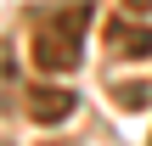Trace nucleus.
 Masks as SVG:
<instances>
[{
  "label": "nucleus",
  "instance_id": "obj_1",
  "mask_svg": "<svg viewBox=\"0 0 152 146\" xmlns=\"http://www.w3.org/2000/svg\"><path fill=\"white\" fill-rule=\"evenodd\" d=\"M85 23H90V6H73V11H62V23H39V34H34V62L45 68V73H68V68H79V45H85Z\"/></svg>",
  "mask_w": 152,
  "mask_h": 146
},
{
  "label": "nucleus",
  "instance_id": "obj_2",
  "mask_svg": "<svg viewBox=\"0 0 152 146\" xmlns=\"http://www.w3.org/2000/svg\"><path fill=\"white\" fill-rule=\"evenodd\" d=\"M28 107H34V118H39V124H62V118L73 113V96H68V90H34V96H28Z\"/></svg>",
  "mask_w": 152,
  "mask_h": 146
},
{
  "label": "nucleus",
  "instance_id": "obj_3",
  "mask_svg": "<svg viewBox=\"0 0 152 146\" xmlns=\"http://www.w3.org/2000/svg\"><path fill=\"white\" fill-rule=\"evenodd\" d=\"M113 39H118L124 51H141V56L152 51V34H135V28H124V23H113Z\"/></svg>",
  "mask_w": 152,
  "mask_h": 146
},
{
  "label": "nucleus",
  "instance_id": "obj_4",
  "mask_svg": "<svg viewBox=\"0 0 152 146\" xmlns=\"http://www.w3.org/2000/svg\"><path fill=\"white\" fill-rule=\"evenodd\" d=\"M124 6H135V11H141V6H152V0H124Z\"/></svg>",
  "mask_w": 152,
  "mask_h": 146
}]
</instances>
